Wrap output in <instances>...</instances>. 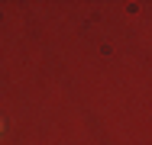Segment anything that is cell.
Segmentation results:
<instances>
[{
    "mask_svg": "<svg viewBox=\"0 0 152 145\" xmlns=\"http://www.w3.org/2000/svg\"><path fill=\"white\" fill-rule=\"evenodd\" d=\"M0 129H3V119H0Z\"/></svg>",
    "mask_w": 152,
    "mask_h": 145,
    "instance_id": "cell-1",
    "label": "cell"
}]
</instances>
